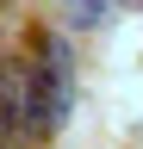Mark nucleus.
<instances>
[{
	"label": "nucleus",
	"mask_w": 143,
	"mask_h": 149,
	"mask_svg": "<svg viewBox=\"0 0 143 149\" xmlns=\"http://www.w3.org/2000/svg\"><path fill=\"white\" fill-rule=\"evenodd\" d=\"M106 6H112V0H62V13H68L75 31H93L100 19H106Z\"/></svg>",
	"instance_id": "f257e3e1"
}]
</instances>
